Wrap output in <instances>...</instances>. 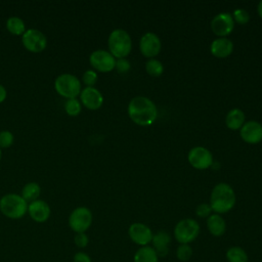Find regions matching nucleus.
Masks as SVG:
<instances>
[{"label": "nucleus", "mask_w": 262, "mask_h": 262, "mask_svg": "<svg viewBox=\"0 0 262 262\" xmlns=\"http://www.w3.org/2000/svg\"><path fill=\"white\" fill-rule=\"evenodd\" d=\"M161 40L158 35L151 32L145 33L141 38L139 42V49L140 52L148 58L157 56L161 51Z\"/></svg>", "instance_id": "nucleus-13"}, {"label": "nucleus", "mask_w": 262, "mask_h": 262, "mask_svg": "<svg viewBox=\"0 0 262 262\" xmlns=\"http://www.w3.org/2000/svg\"><path fill=\"white\" fill-rule=\"evenodd\" d=\"M14 140L13 134L8 130L0 131V148H7L12 145Z\"/></svg>", "instance_id": "nucleus-29"}, {"label": "nucleus", "mask_w": 262, "mask_h": 262, "mask_svg": "<svg viewBox=\"0 0 262 262\" xmlns=\"http://www.w3.org/2000/svg\"><path fill=\"white\" fill-rule=\"evenodd\" d=\"M226 126L231 130L241 129L242 126L245 124V114L239 108H232L230 110L225 118Z\"/></svg>", "instance_id": "nucleus-20"}, {"label": "nucleus", "mask_w": 262, "mask_h": 262, "mask_svg": "<svg viewBox=\"0 0 262 262\" xmlns=\"http://www.w3.org/2000/svg\"><path fill=\"white\" fill-rule=\"evenodd\" d=\"M225 257L228 262H249V256L247 252L238 246L228 248L225 253Z\"/></svg>", "instance_id": "nucleus-23"}, {"label": "nucleus", "mask_w": 262, "mask_h": 262, "mask_svg": "<svg viewBox=\"0 0 262 262\" xmlns=\"http://www.w3.org/2000/svg\"><path fill=\"white\" fill-rule=\"evenodd\" d=\"M234 21H236L239 25H246L250 20V14L246 9L237 8L233 11L231 14Z\"/></svg>", "instance_id": "nucleus-28"}, {"label": "nucleus", "mask_w": 262, "mask_h": 262, "mask_svg": "<svg viewBox=\"0 0 262 262\" xmlns=\"http://www.w3.org/2000/svg\"><path fill=\"white\" fill-rule=\"evenodd\" d=\"M234 28V20L229 12H220L216 14L211 21L213 33L220 38L229 35Z\"/></svg>", "instance_id": "nucleus-12"}, {"label": "nucleus", "mask_w": 262, "mask_h": 262, "mask_svg": "<svg viewBox=\"0 0 262 262\" xmlns=\"http://www.w3.org/2000/svg\"><path fill=\"white\" fill-rule=\"evenodd\" d=\"M170 243H171V236L165 230H160L152 235L151 247L158 254L159 258H164L168 255Z\"/></svg>", "instance_id": "nucleus-17"}, {"label": "nucleus", "mask_w": 262, "mask_h": 262, "mask_svg": "<svg viewBox=\"0 0 262 262\" xmlns=\"http://www.w3.org/2000/svg\"><path fill=\"white\" fill-rule=\"evenodd\" d=\"M111 54L116 58H125L132 49V41L130 35L123 29L114 30L107 40Z\"/></svg>", "instance_id": "nucleus-4"}, {"label": "nucleus", "mask_w": 262, "mask_h": 262, "mask_svg": "<svg viewBox=\"0 0 262 262\" xmlns=\"http://www.w3.org/2000/svg\"><path fill=\"white\" fill-rule=\"evenodd\" d=\"M145 70L148 75L152 77H159L164 72V66L160 60L156 58H149L145 62Z\"/></svg>", "instance_id": "nucleus-25"}, {"label": "nucleus", "mask_w": 262, "mask_h": 262, "mask_svg": "<svg viewBox=\"0 0 262 262\" xmlns=\"http://www.w3.org/2000/svg\"><path fill=\"white\" fill-rule=\"evenodd\" d=\"M257 11H258V14L259 16L262 18V0L258 3V6H257Z\"/></svg>", "instance_id": "nucleus-36"}, {"label": "nucleus", "mask_w": 262, "mask_h": 262, "mask_svg": "<svg viewBox=\"0 0 262 262\" xmlns=\"http://www.w3.org/2000/svg\"><path fill=\"white\" fill-rule=\"evenodd\" d=\"M207 228L213 236H222L226 231V222L219 214H211L207 218Z\"/></svg>", "instance_id": "nucleus-19"}, {"label": "nucleus", "mask_w": 262, "mask_h": 262, "mask_svg": "<svg viewBox=\"0 0 262 262\" xmlns=\"http://www.w3.org/2000/svg\"><path fill=\"white\" fill-rule=\"evenodd\" d=\"M21 43L28 51L38 53L46 48L47 38L37 29H28L21 36Z\"/></svg>", "instance_id": "nucleus-8"}, {"label": "nucleus", "mask_w": 262, "mask_h": 262, "mask_svg": "<svg viewBox=\"0 0 262 262\" xmlns=\"http://www.w3.org/2000/svg\"><path fill=\"white\" fill-rule=\"evenodd\" d=\"M28 213L35 222L43 223L49 219L51 210L45 201L36 200L28 205Z\"/></svg>", "instance_id": "nucleus-16"}, {"label": "nucleus", "mask_w": 262, "mask_h": 262, "mask_svg": "<svg viewBox=\"0 0 262 262\" xmlns=\"http://www.w3.org/2000/svg\"><path fill=\"white\" fill-rule=\"evenodd\" d=\"M6 29L12 35L23 36V34L26 32V24L18 16H10L6 20Z\"/></svg>", "instance_id": "nucleus-24"}, {"label": "nucleus", "mask_w": 262, "mask_h": 262, "mask_svg": "<svg viewBox=\"0 0 262 262\" xmlns=\"http://www.w3.org/2000/svg\"><path fill=\"white\" fill-rule=\"evenodd\" d=\"M210 50L214 56L219 58H224L231 54L233 50V43L231 40H229L226 37L217 38L213 40V42L211 43Z\"/></svg>", "instance_id": "nucleus-18"}, {"label": "nucleus", "mask_w": 262, "mask_h": 262, "mask_svg": "<svg viewBox=\"0 0 262 262\" xmlns=\"http://www.w3.org/2000/svg\"><path fill=\"white\" fill-rule=\"evenodd\" d=\"M54 89L64 98H76L81 93V82L72 74H61L54 81Z\"/></svg>", "instance_id": "nucleus-5"}, {"label": "nucleus", "mask_w": 262, "mask_h": 262, "mask_svg": "<svg viewBox=\"0 0 262 262\" xmlns=\"http://www.w3.org/2000/svg\"><path fill=\"white\" fill-rule=\"evenodd\" d=\"M128 235L134 244L138 245L139 247H145L149 246L151 243L154 233L146 224L135 222L129 226Z\"/></svg>", "instance_id": "nucleus-10"}, {"label": "nucleus", "mask_w": 262, "mask_h": 262, "mask_svg": "<svg viewBox=\"0 0 262 262\" xmlns=\"http://www.w3.org/2000/svg\"><path fill=\"white\" fill-rule=\"evenodd\" d=\"M40 193H41L40 185L36 182H29L23 187L20 195L27 203L28 202L32 203L36 200H39Z\"/></svg>", "instance_id": "nucleus-22"}, {"label": "nucleus", "mask_w": 262, "mask_h": 262, "mask_svg": "<svg viewBox=\"0 0 262 262\" xmlns=\"http://www.w3.org/2000/svg\"><path fill=\"white\" fill-rule=\"evenodd\" d=\"M74 243L75 245L80 248V249H84L88 246L89 244V237L86 234V232H79L76 233L74 236Z\"/></svg>", "instance_id": "nucleus-31"}, {"label": "nucleus", "mask_w": 262, "mask_h": 262, "mask_svg": "<svg viewBox=\"0 0 262 262\" xmlns=\"http://www.w3.org/2000/svg\"><path fill=\"white\" fill-rule=\"evenodd\" d=\"M187 158L189 164L195 169L204 170L213 165V156L211 151L204 146L192 147Z\"/></svg>", "instance_id": "nucleus-11"}, {"label": "nucleus", "mask_w": 262, "mask_h": 262, "mask_svg": "<svg viewBox=\"0 0 262 262\" xmlns=\"http://www.w3.org/2000/svg\"><path fill=\"white\" fill-rule=\"evenodd\" d=\"M6 96H7V91L5 87L0 84V103H2L6 99Z\"/></svg>", "instance_id": "nucleus-35"}, {"label": "nucleus", "mask_w": 262, "mask_h": 262, "mask_svg": "<svg viewBox=\"0 0 262 262\" xmlns=\"http://www.w3.org/2000/svg\"><path fill=\"white\" fill-rule=\"evenodd\" d=\"M130 68H131L130 62L126 58H119L118 60H116L115 69L118 71V73L120 74L127 73L130 70Z\"/></svg>", "instance_id": "nucleus-33"}, {"label": "nucleus", "mask_w": 262, "mask_h": 262, "mask_svg": "<svg viewBox=\"0 0 262 262\" xmlns=\"http://www.w3.org/2000/svg\"><path fill=\"white\" fill-rule=\"evenodd\" d=\"M81 110H82V105L80 100H78L77 98L67 99L64 103V111L69 116L76 117L81 113Z\"/></svg>", "instance_id": "nucleus-27"}, {"label": "nucleus", "mask_w": 262, "mask_h": 262, "mask_svg": "<svg viewBox=\"0 0 262 262\" xmlns=\"http://www.w3.org/2000/svg\"><path fill=\"white\" fill-rule=\"evenodd\" d=\"M89 61L96 71L102 73L111 72L116 67V58L110 51L102 49L94 50L89 56Z\"/></svg>", "instance_id": "nucleus-9"}, {"label": "nucleus", "mask_w": 262, "mask_h": 262, "mask_svg": "<svg viewBox=\"0 0 262 262\" xmlns=\"http://www.w3.org/2000/svg\"><path fill=\"white\" fill-rule=\"evenodd\" d=\"M239 134L244 141L258 143L262 140V125L257 121H248L242 126Z\"/></svg>", "instance_id": "nucleus-15"}, {"label": "nucleus", "mask_w": 262, "mask_h": 262, "mask_svg": "<svg viewBox=\"0 0 262 262\" xmlns=\"http://www.w3.org/2000/svg\"><path fill=\"white\" fill-rule=\"evenodd\" d=\"M200 224L192 218L178 221L174 227V237L179 244H190L200 234Z\"/></svg>", "instance_id": "nucleus-6"}, {"label": "nucleus", "mask_w": 262, "mask_h": 262, "mask_svg": "<svg viewBox=\"0 0 262 262\" xmlns=\"http://www.w3.org/2000/svg\"><path fill=\"white\" fill-rule=\"evenodd\" d=\"M212 212L213 211H212L210 204H207V203H203V204L199 205L195 209L196 216H199L201 218H208L212 214Z\"/></svg>", "instance_id": "nucleus-32"}, {"label": "nucleus", "mask_w": 262, "mask_h": 262, "mask_svg": "<svg viewBox=\"0 0 262 262\" xmlns=\"http://www.w3.org/2000/svg\"><path fill=\"white\" fill-rule=\"evenodd\" d=\"M73 262H92V259L87 253L79 251L74 255Z\"/></svg>", "instance_id": "nucleus-34"}, {"label": "nucleus", "mask_w": 262, "mask_h": 262, "mask_svg": "<svg viewBox=\"0 0 262 262\" xmlns=\"http://www.w3.org/2000/svg\"><path fill=\"white\" fill-rule=\"evenodd\" d=\"M92 212L86 207L74 209L69 216V226L76 233L86 232L92 224Z\"/></svg>", "instance_id": "nucleus-7"}, {"label": "nucleus", "mask_w": 262, "mask_h": 262, "mask_svg": "<svg viewBox=\"0 0 262 262\" xmlns=\"http://www.w3.org/2000/svg\"><path fill=\"white\" fill-rule=\"evenodd\" d=\"M192 253L193 251L190 244H179L176 250V258L181 262H186L190 260Z\"/></svg>", "instance_id": "nucleus-26"}, {"label": "nucleus", "mask_w": 262, "mask_h": 262, "mask_svg": "<svg viewBox=\"0 0 262 262\" xmlns=\"http://www.w3.org/2000/svg\"><path fill=\"white\" fill-rule=\"evenodd\" d=\"M1 157H2V151H1V148H0V161H1Z\"/></svg>", "instance_id": "nucleus-37"}, {"label": "nucleus", "mask_w": 262, "mask_h": 262, "mask_svg": "<svg viewBox=\"0 0 262 262\" xmlns=\"http://www.w3.org/2000/svg\"><path fill=\"white\" fill-rule=\"evenodd\" d=\"M234 204L235 193L229 184L221 182L214 186L210 198V206L213 212L219 215L227 213L233 208Z\"/></svg>", "instance_id": "nucleus-2"}, {"label": "nucleus", "mask_w": 262, "mask_h": 262, "mask_svg": "<svg viewBox=\"0 0 262 262\" xmlns=\"http://www.w3.org/2000/svg\"><path fill=\"white\" fill-rule=\"evenodd\" d=\"M80 99L82 104L88 110H98L103 103V96L100 91L94 87H85L81 90Z\"/></svg>", "instance_id": "nucleus-14"}, {"label": "nucleus", "mask_w": 262, "mask_h": 262, "mask_svg": "<svg viewBox=\"0 0 262 262\" xmlns=\"http://www.w3.org/2000/svg\"><path fill=\"white\" fill-rule=\"evenodd\" d=\"M128 115L135 124L149 126L158 117V108L149 98L135 96L128 104Z\"/></svg>", "instance_id": "nucleus-1"}, {"label": "nucleus", "mask_w": 262, "mask_h": 262, "mask_svg": "<svg viewBox=\"0 0 262 262\" xmlns=\"http://www.w3.org/2000/svg\"><path fill=\"white\" fill-rule=\"evenodd\" d=\"M28 205L21 195L7 193L0 199V212L9 219H20L28 212Z\"/></svg>", "instance_id": "nucleus-3"}, {"label": "nucleus", "mask_w": 262, "mask_h": 262, "mask_svg": "<svg viewBox=\"0 0 262 262\" xmlns=\"http://www.w3.org/2000/svg\"><path fill=\"white\" fill-rule=\"evenodd\" d=\"M82 80H83V83L87 85V87H93V85L97 81V74L93 70H87L84 72Z\"/></svg>", "instance_id": "nucleus-30"}, {"label": "nucleus", "mask_w": 262, "mask_h": 262, "mask_svg": "<svg viewBox=\"0 0 262 262\" xmlns=\"http://www.w3.org/2000/svg\"><path fill=\"white\" fill-rule=\"evenodd\" d=\"M159 256L151 246L140 247L133 256V262H159Z\"/></svg>", "instance_id": "nucleus-21"}]
</instances>
